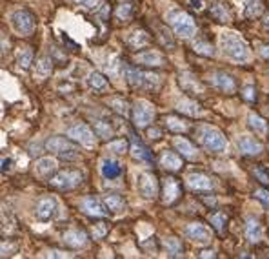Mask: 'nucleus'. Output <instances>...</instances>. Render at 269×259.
<instances>
[{"label": "nucleus", "mask_w": 269, "mask_h": 259, "mask_svg": "<svg viewBox=\"0 0 269 259\" xmlns=\"http://www.w3.org/2000/svg\"><path fill=\"white\" fill-rule=\"evenodd\" d=\"M160 166L165 170H169V172H176V170L182 168V159H180L178 154L175 152H162L160 155Z\"/></svg>", "instance_id": "5701e85b"}, {"label": "nucleus", "mask_w": 269, "mask_h": 259, "mask_svg": "<svg viewBox=\"0 0 269 259\" xmlns=\"http://www.w3.org/2000/svg\"><path fill=\"white\" fill-rule=\"evenodd\" d=\"M129 137H131V150H129V152H131V155L135 159H137V161H144V163H149V161H151V152H149V150L146 148V146H144V144L140 143V141H138V137L137 135H129Z\"/></svg>", "instance_id": "412c9836"}, {"label": "nucleus", "mask_w": 269, "mask_h": 259, "mask_svg": "<svg viewBox=\"0 0 269 259\" xmlns=\"http://www.w3.org/2000/svg\"><path fill=\"white\" fill-rule=\"evenodd\" d=\"M264 26L269 29V15H265V19H264Z\"/></svg>", "instance_id": "13d9d810"}, {"label": "nucleus", "mask_w": 269, "mask_h": 259, "mask_svg": "<svg viewBox=\"0 0 269 259\" xmlns=\"http://www.w3.org/2000/svg\"><path fill=\"white\" fill-rule=\"evenodd\" d=\"M58 210V205H57V199L55 197H40L37 203V207H35V216H37L38 221H49L55 217Z\"/></svg>", "instance_id": "f8f14e48"}, {"label": "nucleus", "mask_w": 269, "mask_h": 259, "mask_svg": "<svg viewBox=\"0 0 269 259\" xmlns=\"http://www.w3.org/2000/svg\"><path fill=\"white\" fill-rule=\"evenodd\" d=\"M186 237L191 239L193 243H199V245H209L213 239L211 230L202 223H191V225L186 226Z\"/></svg>", "instance_id": "9b49d317"}, {"label": "nucleus", "mask_w": 269, "mask_h": 259, "mask_svg": "<svg viewBox=\"0 0 269 259\" xmlns=\"http://www.w3.org/2000/svg\"><path fill=\"white\" fill-rule=\"evenodd\" d=\"M200 257H204V259H208V257H217V254H215V252H213V250H202V252H200Z\"/></svg>", "instance_id": "5fc2aeb1"}, {"label": "nucleus", "mask_w": 269, "mask_h": 259, "mask_svg": "<svg viewBox=\"0 0 269 259\" xmlns=\"http://www.w3.org/2000/svg\"><path fill=\"white\" fill-rule=\"evenodd\" d=\"M167 22L173 29H175V33L182 39H191L195 33H197V24H195V20L189 17L188 13L180 10L175 11H169L167 13Z\"/></svg>", "instance_id": "20e7f679"}, {"label": "nucleus", "mask_w": 269, "mask_h": 259, "mask_svg": "<svg viewBox=\"0 0 269 259\" xmlns=\"http://www.w3.org/2000/svg\"><path fill=\"white\" fill-rule=\"evenodd\" d=\"M126 79H128L129 86L135 88V90L155 91L160 88V77L156 73L142 72V70H137V68L126 66Z\"/></svg>", "instance_id": "f03ea898"}, {"label": "nucleus", "mask_w": 269, "mask_h": 259, "mask_svg": "<svg viewBox=\"0 0 269 259\" xmlns=\"http://www.w3.org/2000/svg\"><path fill=\"white\" fill-rule=\"evenodd\" d=\"M100 170H102V175L106 179H118L122 175V164L118 163L117 159H111V157L102 161Z\"/></svg>", "instance_id": "4be33fe9"}, {"label": "nucleus", "mask_w": 269, "mask_h": 259, "mask_svg": "<svg viewBox=\"0 0 269 259\" xmlns=\"http://www.w3.org/2000/svg\"><path fill=\"white\" fill-rule=\"evenodd\" d=\"M211 84L217 90H220V91H224V93H227V95H231V93H235L236 91V82H235V79L229 75V73H226V72H215V73H211Z\"/></svg>", "instance_id": "4468645a"}, {"label": "nucleus", "mask_w": 269, "mask_h": 259, "mask_svg": "<svg viewBox=\"0 0 269 259\" xmlns=\"http://www.w3.org/2000/svg\"><path fill=\"white\" fill-rule=\"evenodd\" d=\"M260 53H262V57L269 58V46H264V48L260 49Z\"/></svg>", "instance_id": "4d7b16f0"}, {"label": "nucleus", "mask_w": 269, "mask_h": 259, "mask_svg": "<svg viewBox=\"0 0 269 259\" xmlns=\"http://www.w3.org/2000/svg\"><path fill=\"white\" fill-rule=\"evenodd\" d=\"M109 108L115 111V113H118L120 117H129V104L124 99H120V97H113V99H109Z\"/></svg>", "instance_id": "2f4dec72"}, {"label": "nucleus", "mask_w": 269, "mask_h": 259, "mask_svg": "<svg viewBox=\"0 0 269 259\" xmlns=\"http://www.w3.org/2000/svg\"><path fill=\"white\" fill-rule=\"evenodd\" d=\"M10 164H11V161L10 159H2V172H6V170H10Z\"/></svg>", "instance_id": "6e6d98bb"}, {"label": "nucleus", "mask_w": 269, "mask_h": 259, "mask_svg": "<svg viewBox=\"0 0 269 259\" xmlns=\"http://www.w3.org/2000/svg\"><path fill=\"white\" fill-rule=\"evenodd\" d=\"M176 110H178L180 113H184V115H189V117H200L204 113L202 106H200L197 101H189V99H182V101H178Z\"/></svg>", "instance_id": "393cba45"}, {"label": "nucleus", "mask_w": 269, "mask_h": 259, "mask_svg": "<svg viewBox=\"0 0 269 259\" xmlns=\"http://www.w3.org/2000/svg\"><path fill=\"white\" fill-rule=\"evenodd\" d=\"M189 6H191L193 10L200 11L204 8V0H189Z\"/></svg>", "instance_id": "864d4df0"}, {"label": "nucleus", "mask_w": 269, "mask_h": 259, "mask_svg": "<svg viewBox=\"0 0 269 259\" xmlns=\"http://www.w3.org/2000/svg\"><path fill=\"white\" fill-rule=\"evenodd\" d=\"M173 144H175L176 152H180V154H182V157H186V159H197V155H199L197 148H195L193 144L189 143L188 139H182V137H176V139L173 141Z\"/></svg>", "instance_id": "a878e982"}, {"label": "nucleus", "mask_w": 269, "mask_h": 259, "mask_svg": "<svg viewBox=\"0 0 269 259\" xmlns=\"http://www.w3.org/2000/svg\"><path fill=\"white\" fill-rule=\"evenodd\" d=\"M95 134L100 139H109V137H113V128H111V124H109L108 120L99 119L95 120Z\"/></svg>", "instance_id": "72a5a7b5"}, {"label": "nucleus", "mask_w": 269, "mask_h": 259, "mask_svg": "<svg viewBox=\"0 0 269 259\" xmlns=\"http://www.w3.org/2000/svg\"><path fill=\"white\" fill-rule=\"evenodd\" d=\"M104 223H100L99 226H97V230H95V237L99 239V237H104V234H106V230H108V226H102Z\"/></svg>", "instance_id": "603ef678"}, {"label": "nucleus", "mask_w": 269, "mask_h": 259, "mask_svg": "<svg viewBox=\"0 0 269 259\" xmlns=\"http://www.w3.org/2000/svg\"><path fill=\"white\" fill-rule=\"evenodd\" d=\"M220 48H222L224 55L235 62H247L251 57L246 40L235 31H224L220 35Z\"/></svg>", "instance_id": "f257e3e1"}, {"label": "nucleus", "mask_w": 269, "mask_h": 259, "mask_svg": "<svg viewBox=\"0 0 269 259\" xmlns=\"http://www.w3.org/2000/svg\"><path fill=\"white\" fill-rule=\"evenodd\" d=\"M76 4L82 6V8H85V10L89 11H99L100 8H102V0H75Z\"/></svg>", "instance_id": "37998d69"}, {"label": "nucleus", "mask_w": 269, "mask_h": 259, "mask_svg": "<svg viewBox=\"0 0 269 259\" xmlns=\"http://www.w3.org/2000/svg\"><path fill=\"white\" fill-rule=\"evenodd\" d=\"M87 234L84 230H67L64 234V243L71 248H84L87 245Z\"/></svg>", "instance_id": "6ab92c4d"}, {"label": "nucleus", "mask_w": 269, "mask_h": 259, "mask_svg": "<svg viewBox=\"0 0 269 259\" xmlns=\"http://www.w3.org/2000/svg\"><path fill=\"white\" fill-rule=\"evenodd\" d=\"M193 49H195V53L204 55V57H215V55H217L215 48H213L211 44H208V42H195Z\"/></svg>", "instance_id": "58836bf2"}, {"label": "nucleus", "mask_w": 269, "mask_h": 259, "mask_svg": "<svg viewBox=\"0 0 269 259\" xmlns=\"http://www.w3.org/2000/svg\"><path fill=\"white\" fill-rule=\"evenodd\" d=\"M178 84H180V88L184 91H188V93H204V84L195 77L193 73H188V72L180 73Z\"/></svg>", "instance_id": "f3484780"}, {"label": "nucleus", "mask_w": 269, "mask_h": 259, "mask_svg": "<svg viewBox=\"0 0 269 259\" xmlns=\"http://www.w3.org/2000/svg\"><path fill=\"white\" fill-rule=\"evenodd\" d=\"M155 119V106L147 101H137L133 106V122L140 130L147 128Z\"/></svg>", "instance_id": "0eeeda50"}, {"label": "nucleus", "mask_w": 269, "mask_h": 259, "mask_svg": "<svg viewBox=\"0 0 269 259\" xmlns=\"http://www.w3.org/2000/svg\"><path fill=\"white\" fill-rule=\"evenodd\" d=\"M165 126H167V130H171V132H175V134H184V132H188V122L182 119H178V117H165L164 119Z\"/></svg>", "instance_id": "473e14b6"}, {"label": "nucleus", "mask_w": 269, "mask_h": 259, "mask_svg": "<svg viewBox=\"0 0 269 259\" xmlns=\"http://www.w3.org/2000/svg\"><path fill=\"white\" fill-rule=\"evenodd\" d=\"M209 221H211V225L215 226V230H217V232H224V226H226V216H224L222 212H217V214H213V216L209 217Z\"/></svg>", "instance_id": "79ce46f5"}, {"label": "nucleus", "mask_w": 269, "mask_h": 259, "mask_svg": "<svg viewBox=\"0 0 269 259\" xmlns=\"http://www.w3.org/2000/svg\"><path fill=\"white\" fill-rule=\"evenodd\" d=\"M31 62H33V49L31 48L22 49L19 55V66L22 68V70H28V68L31 66Z\"/></svg>", "instance_id": "ea45409f"}, {"label": "nucleus", "mask_w": 269, "mask_h": 259, "mask_svg": "<svg viewBox=\"0 0 269 259\" xmlns=\"http://www.w3.org/2000/svg\"><path fill=\"white\" fill-rule=\"evenodd\" d=\"M164 246L165 250H167V255L169 257H180L182 255V243H180L176 237H167V239L164 241Z\"/></svg>", "instance_id": "c9c22d12"}, {"label": "nucleus", "mask_w": 269, "mask_h": 259, "mask_svg": "<svg viewBox=\"0 0 269 259\" xmlns=\"http://www.w3.org/2000/svg\"><path fill=\"white\" fill-rule=\"evenodd\" d=\"M137 188L144 199H155L158 196V181L153 173L142 172L137 177Z\"/></svg>", "instance_id": "9d476101"}, {"label": "nucleus", "mask_w": 269, "mask_h": 259, "mask_svg": "<svg viewBox=\"0 0 269 259\" xmlns=\"http://www.w3.org/2000/svg\"><path fill=\"white\" fill-rule=\"evenodd\" d=\"M67 137H69L71 141H75V143L85 146V148H93L95 141H97L95 139L93 130H91L87 124H82V122L71 126V128L67 130Z\"/></svg>", "instance_id": "6e6552de"}, {"label": "nucleus", "mask_w": 269, "mask_h": 259, "mask_svg": "<svg viewBox=\"0 0 269 259\" xmlns=\"http://www.w3.org/2000/svg\"><path fill=\"white\" fill-rule=\"evenodd\" d=\"M44 257H73L71 254H67V252H62V250H47L46 254H44Z\"/></svg>", "instance_id": "09e8293b"}, {"label": "nucleus", "mask_w": 269, "mask_h": 259, "mask_svg": "<svg viewBox=\"0 0 269 259\" xmlns=\"http://www.w3.org/2000/svg\"><path fill=\"white\" fill-rule=\"evenodd\" d=\"M262 226L256 219H247L246 223V237L251 243H260L262 241Z\"/></svg>", "instance_id": "bb28decb"}, {"label": "nucleus", "mask_w": 269, "mask_h": 259, "mask_svg": "<svg viewBox=\"0 0 269 259\" xmlns=\"http://www.w3.org/2000/svg\"><path fill=\"white\" fill-rule=\"evenodd\" d=\"M46 150L57 154L64 161H76V159L80 157V150L76 148L71 141L64 139V137H49L46 141Z\"/></svg>", "instance_id": "39448f33"}, {"label": "nucleus", "mask_w": 269, "mask_h": 259, "mask_svg": "<svg viewBox=\"0 0 269 259\" xmlns=\"http://www.w3.org/2000/svg\"><path fill=\"white\" fill-rule=\"evenodd\" d=\"M11 24L20 35H31L35 31L33 15L26 10H17L11 13Z\"/></svg>", "instance_id": "1a4fd4ad"}, {"label": "nucleus", "mask_w": 269, "mask_h": 259, "mask_svg": "<svg viewBox=\"0 0 269 259\" xmlns=\"http://www.w3.org/2000/svg\"><path fill=\"white\" fill-rule=\"evenodd\" d=\"M49 182L58 190H73L84 182V173L80 170H60L49 179Z\"/></svg>", "instance_id": "423d86ee"}, {"label": "nucleus", "mask_w": 269, "mask_h": 259, "mask_svg": "<svg viewBox=\"0 0 269 259\" xmlns=\"http://www.w3.org/2000/svg\"><path fill=\"white\" fill-rule=\"evenodd\" d=\"M264 10V4H262V0H249L246 6V17L253 19V17H258Z\"/></svg>", "instance_id": "4c0bfd02"}, {"label": "nucleus", "mask_w": 269, "mask_h": 259, "mask_svg": "<svg viewBox=\"0 0 269 259\" xmlns=\"http://www.w3.org/2000/svg\"><path fill=\"white\" fill-rule=\"evenodd\" d=\"M180 197V184L176 179H165L164 182V203L165 205H173Z\"/></svg>", "instance_id": "b1692460"}, {"label": "nucleus", "mask_w": 269, "mask_h": 259, "mask_svg": "<svg viewBox=\"0 0 269 259\" xmlns=\"http://www.w3.org/2000/svg\"><path fill=\"white\" fill-rule=\"evenodd\" d=\"M242 97H244L247 102H255L256 101V88L253 86V84L244 86L242 88Z\"/></svg>", "instance_id": "c03bdc74"}, {"label": "nucleus", "mask_w": 269, "mask_h": 259, "mask_svg": "<svg viewBox=\"0 0 269 259\" xmlns=\"http://www.w3.org/2000/svg\"><path fill=\"white\" fill-rule=\"evenodd\" d=\"M211 17L218 22H227L231 20V13L227 10V6L224 2H217V4L211 6Z\"/></svg>", "instance_id": "c756f323"}, {"label": "nucleus", "mask_w": 269, "mask_h": 259, "mask_svg": "<svg viewBox=\"0 0 269 259\" xmlns=\"http://www.w3.org/2000/svg\"><path fill=\"white\" fill-rule=\"evenodd\" d=\"M186 181H188V186L191 190H197V192H209V190L215 188L213 179L204 175V173H191V175H188Z\"/></svg>", "instance_id": "dca6fc26"}, {"label": "nucleus", "mask_w": 269, "mask_h": 259, "mask_svg": "<svg viewBox=\"0 0 269 259\" xmlns=\"http://www.w3.org/2000/svg\"><path fill=\"white\" fill-rule=\"evenodd\" d=\"M80 208L87 214V216L91 217H100V219H104L106 216H108V207L106 205H102V203L97 199L95 196H87L84 197L80 201Z\"/></svg>", "instance_id": "ddd939ff"}, {"label": "nucleus", "mask_w": 269, "mask_h": 259, "mask_svg": "<svg viewBox=\"0 0 269 259\" xmlns=\"http://www.w3.org/2000/svg\"><path fill=\"white\" fill-rule=\"evenodd\" d=\"M199 141L204 148L215 154H222L227 148V139L224 137V134L215 126L204 124L199 128Z\"/></svg>", "instance_id": "7ed1b4c3"}, {"label": "nucleus", "mask_w": 269, "mask_h": 259, "mask_svg": "<svg viewBox=\"0 0 269 259\" xmlns=\"http://www.w3.org/2000/svg\"><path fill=\"white\" fill-rule=\"evenodd\" d=\"M255 177H258L260 182H264V184H269V175L264 172L262 168H255Z\"/></svg>", "instance_id": "8fccbe9b"}, {"label": "nucleus", "mask_w": 269, "mask_h": 259, "mask_svg": "<svg viewBox=\"0 0 269 259\" xmlns=\"http://www.w3.org/2000/svg\"><path fill=\"white\" fill-rule=\"evenodd\" d=\"M160 135H162V132L158 128H147V137L149 139H160Z\"/></svg>", "instance_id": "3c124183"}, {"label": "nucleus", "mask_w": 269, "mask_h": 259, "mask_svg": "<svg viewBox=\"0 0 269 259\" xmlns=\"http://www.w3.org/2000/svg\"><path fill=\"white\" fill-rule=\"evenodd\" d=\"M247 122H249L251 128L255 130V132H258V134L264 135L265 132H267V122L260 115H256V113H249V115H247Z\"/></svg>", "instance_id": "e433bc0d"}, {"label": "nucleus", "mask_w": 269, "mask_h": 259, "mask_svg": "<svg viewBox=\"0 0 269 259\" xmlns=\"http://www.w3.org/2000/svg\"><path fill=\"white\" fill-rule=\"evenodd\" d=\"M87 82H89V86L97 91H104L108 88V79L99 72H91L89 77H87Z\"/></svg>", "instance_id": "f704fd0d"}, {"label": "nucleus", "mask_w": 269, "mask_h": 259, "mask_svg": "<svg viewBox=\"0 0 269 259\" xmlns=\"http://www.w3.org/2000/svg\"><path fill=\"white\" fill-rule=\"evenodd\" d=\"M236 146H238V150H240L244 155H258V154H262V150H264V144L260 143L258 139H255V137H251V135H242V137H238Z\"/></svg>", "instance_id": "2eb2a0df"}, {"label": "nucleus", "mask_w": 269, "mask_h": 259, "mask_svg": "<svg viewBox=\"0 0 269 259\" xmlns=\"http://www.w3.org/2000/svg\"><path fill=\"white\" fill-rule=\"evenodd\" d=\"M147 44H149V35H147L144 29H137V31L128 39V46L133 49H140V48H144V46H147Z\"/></svg>", "instance_id": "cd10ccee"}, {"label": "nucleus", "mask_w": 269, "mask_h": 259, "mask_svg": "<svg viewBox=\"0 0 269 259\" xmlns=\"http://www.w3.org/2000/svg\"><path fill=\"white\" fill-rule=\"evenodd\" d=\"M108 150L109 152H113V154L120 155V154H124V152H128V143H126L124 139L111 141V143L108 144Z\"/></svg>", "instance_id": "a19ab883"}, {"label": "nucleus", "mask_w": 269, "mask_h": 259, "mask_svg": "<svg viewBox=\"0 0 269 259\" xmlns=\"http://www.w3.org/2000/svg\"><path fill=\"white\" fill-rule=\"evenodd\" d=\"M104 205L108 207L109 212H115V214H120V212L126 210V203L120 196L117 193H109V196L104 197Z\"/></svg>", "instance_id": "c85d7f7f"}, {"label": "nucleus", "mask_w": 269, "mask_h": 259, "mask_svg": "<svg viewBox=\"0 0 269 259\" xmlns=\"http://www.w3.org/2000/svg\"><path fill=\"white\" fill-rule=\"evenodd\" d=\"M135 60L144 66H153V68H160L164 64V57H162L158 51H153V49H147V51H142L135 55Z\"/></svg>", "instance_id": "a211bd4d"}, {"label": "nucleus", "mask_w": 269, "mask_h": 259, "mask_svg": "<svg viewBox=\"0 0 269 259\" xmlns=\"http://www.w3.org/2000/svg\"><path fill=\"white\" fill-rule=\"evenodd\" d=\"M118 68H120V60H118V57H111V60L106 64V70H108L111 75H117Z\"/></svg>", "instance_id": "de8ad7c7"}, {"label": "nucleus", "mask_w": 269, "mask_h": 259, "mask_svg": "<svg viewBox=\"0 0 269 259\" xmlns=\"http://www.w3.org/2000/svg\"><path fill=\"white\" fill-rule=\"evenodd\" d=\"M53 72V60L49 57H40L35 64V75L38 77H47V75H51Z\"/></svg>", "instance_id": "7c9ffc66"}, {"label": "nucleus", "mask_w": 269, "mask_h": 259, "mask_svg": "<svg viewBox=\"0 0 269 259\" xmlns=\"http://www.w3.org/2000/svg\"><path fill=\"white\" fill-rule=\"evenodd\" d=\"M131 4H122V6H118V10H117V19L118 20H128L129 17H131Z\"/></svg>", "instance_id": "a18cd8bd"}, {"label": "nucleus", "mask_w": 269, "mask_h": 259, "mask_svg": "<svg viewBox=\"0 0 269 259\" xmlns=\"http://www.w3.org/2000/svg\"><path fill=\"white\" fill-rule=\"evenodd\" d=\"M255 199H258V201H262L265 205V207H269V190H264V188H258V190H255Z\"/></svg>", "instance_id": "49530a36"}, {"label": "nucleus", "mask_w": 269, "mask_h": 259, "mask_svg": "<svg viewBox=\"0 0 269 259\" xmlns=\"http://www.w3.org/2000/svg\"><path fill=\"white\" fill-rule=\"evenodd\" d=\"M35 172H37L38 177H49L51 179V175L55 172H57V161L53 157H42L37 161V166H35Z\"/></svg>", "instance_id": "aec40b11"}]
</instances>
